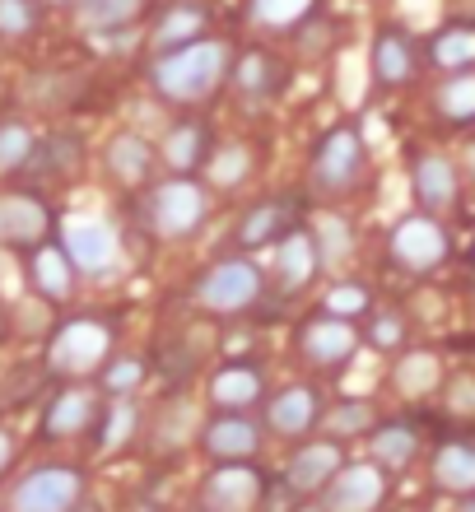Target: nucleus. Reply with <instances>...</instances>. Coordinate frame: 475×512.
Wrapping results in <instances>:
<instances>
[{"label":"nucleus","mask_w":475,"mask_h":512,"mask_svg":"<svg viewBox=\"0 0 475 512\" xmlns=\"http://www.w3.org/2000/svg\"><path fill=\"white\" fill-rule=\"evenodd\" d=\"M299 215H303V205L294 201V196H266V201H257V205H247L243 210L238 229H233V243L243 247V252L285 243L289 233L299 229Z\"/></svg>","instance_id":"2eb2a0df"},{"label":"nucleus","mask_w":475,"mask_h":512,"mask_svg":"<svg viewBox=\"0 0 475 512\" xmlns=\"http://www.w3.org/2000/svg\"><path fill=\"white\" fill-rule=\"evenodd\" d=\"M313 243H317V261H322L326 270H336V266H345L354 256V233H350V224L340 215H322L313 224Z\"/></svg>","instance_id":"e433bc0d"},{"label":"nucleus","mask_w":475,"mask_h":512,"mask_svg":"<svg viewBox=\"0 0 475 512\" xmlns=\"http://www.w3.org/2000/svg\"><path fill=\"white\" fill-rule=\"evenodd\" d=\"M424 47L415 42L406 24H382L373 33V52H368V70H373V84L382 94H396V89H410L415 75H420Z\"/></svg>","instance_id":"6e6552de"},{"label":"nucleus","mask_w":475,"mask_h":512,"mask_svg":"<svg viewBox=\"0 0 475 512\" xmlns=\"http://www.w3.org/2000/svg\"><path fill=\"white\" fill-rule=\"evenodd\" d=\"M191 512H210V508H191Z\"/></svg>","instance_id":"864d4df0"},{"label":"nucleus","mask_w":475,"mask_h":512,"mask_svg":"<svg viewBox=\"0 0 475 512\" xmlns=\"http://www.w3.org/2000/svg\"><path fill=\"white\" fill-rule=\"evenodd\" d=\"M373 429V405L368 401H340L336 410H326V433L331 438H350V433Z\"/></svg>","instance_id":"a19ab883"},{"label":"nucleus","mask_w":475,"mask_h":512,"mask_svg":"<svg viewBox=\"0 0 475 512\" xmlns=\"http://www.w3.org/2000/svg\"><path fill=\"white\" fill-rule=\"evenodd\" d=\"M84 499H89V485H84L80 466L52 461V466H33L14 480L5 512H75Z\"/></svg>","instance_id":"423d86ee"},{"label":"nucleus","mask_w":475,"mask_h":512,"mask_svg":"<svg viewBox=\"0 0 475 512\" xmlns=\"http://www.w3.org/2000/svg\"><path fill=\"white\" fill-rule=\"evenodd\" d=\"M52 205L42 201L38 191L14 187L0 191V247H14V252H33V247L52 243Z\"/></svg>","instance_id":"9d476101"},{"label":"nucleus","mask_w":475,"mask_h":512,"mask_svg":"<svg viewBox=\"0 0 475 512\" xmlns=\"http://www.w3.org/2000/svg\"><path fill=\"white\" fill-rule=\"evenodd\" d=\"M434 117L443 126H475V70H452L434 89Z\"/></svg>","instance_id":"c85d7f7f"},{"label":"nucleus","mask_w":475,"mask_h":512,"mask_svg":"<svg viewBox=\"0 0 475 512\" xmlns=\"http://www.w3.org/2000/svg\"><path fill=\"white\" fill-rule=\"evenodd\" d=\"M140 429V405L131 396H112V405H103V415H98L94 433H98V452H122Z\"/></svg>","instance_id":"2f4dec72"},{"label":"nucleus","mask_w":475,"mask_h":512,"mask_svg":"<svg viewBox=\"0 0 475 512\" xmlns=\"http://www.w3.org/2000/svg\"><path fill=\"white\" fill-rule=\"evenodd\" d=\"M261 499H266V475L247 461H224L201 485V508L210 512H257Z\"/></svg>","instance_id":"f8f14e48"},{"label":"nucleus","mask_w":475,"mask_h":512,"mask_svg":"<svg viewBox=\"0 0 475 512\" xmlns=\"http://www.w3.org/2000/svg\"><path fill=\"white\" fill-rule=\"evenodd\" d=\"M266 396V368L257 359H233L210 373V405L219 410H247Z\"/></svg>","instance_id":"b1692460"},{"label":"nucleus","mask_w":475,"mask_h":512,"mask_svg":"<svg viewBox=\"0 0 475 512\" xmlns=\"http://www.w3.org/2000/svg\"><path fill=\"white\" fill-rule=\"evenodd\" d=\"M387 256H392V266L406 270V275H434L452 256V238H448V229H443V219L415 210V215L392 224V233H387Z\"/></svg>","instance_id":"0eeeda50"},{"label":"nucleus","mask_w":475,"mask_h":512,"mask_svg":"<svg viewBox=\"0 0 475 512\" xmlns=\"http://www.w3.org/2000/svg\"><path fill=\"white\" fill-rule=\"evenodd\" d=\"M75 512H103V508H98L94 499H84V503H80V508H75Z\"/></svg>","instance_id":"de8ad7c7"},{"label":"nucleus","mask_w":475,"mask_h":512,"mask_svg":"<svg viewBox=\"0 0 475 512\" xmlns=\"http://www.w3.org/2000/svg\"><path fill=\"white\" fill-rule=\"evenodd\" d=\"M10 336V312H5V303H0V340Z\"/></svg>","instance_id":"49530a36"},{"label":"nucleus","mask_w":475,"mask_h":512,"mask_svg":"<svg viewBox=\"0 0 475 512\" xmlns=\"http://www.w3.org/2000/svg\"><path fill=\"white\" fill-rule=\"evenodd\" d=\"M434 485L448 494H475V447L443 443L434 452Z\"/></svg>","instance_id":"473e14b6"},{"label":"nucleus","mask_w":475,"mask_h":512,"mask_svg":"<svg viewBox=\"0 0 475 512\" xmlns=\"http://www.w3.org/2000/svg\"><path fill=\"white\" fill-rule=\"evenodd\" d=\"M56 243L66 247V256L75 261L80 275H108L122 256V233L108 219H70Z\"/></svg>","instance_id":"9b49d317"},{"label":"nucleus","mask_w":475,"mask_h":512,"mask_svg":"<svg viewBox=\"0 0 475 512\" xmlns=\"http://www.w3.org/2000/svg\"><path fill=\"white\" fill-rule=\"evenodd\" d=\"M424 61L443 75L452 70H475V19H448L424 38Z\"/></svg>","instance_id":"a878e982"},{"label":"nucleus","mask_w":475,"mask_h":512,"mask_svg":"<svg viewBox=\"0 0 475 512\" xmlns=\"http://www.w3.org/2000/svg\"><path fill=\"white\" fill-rule=\"evenodd\" d=\"M210 149H215V131H210L205 117H177V122L163 131L159 159L168 163V173L191 177V173H201L205 168Z\"/></svg>","instance_id":"aec40b11"},{"label":"nucleus","mask_w":475,"mask_h":512,"mask_svg":"<svg viewBox=\"0 0 475 512\" xmlns=\"http://www.w3.org/2000/svg\"><path fill=\"white\" fill-rule=\"evenodd\" d=\"M387 499V480H382L378 461H345L336 480L322 489V512H378Z\"/></svg>","instance_id":"4468645a"},{"label":"nucleus","mask_w":475,"mask_h":512,"mask_svg":"<svg viewBox=\"0 0 475 512\" xmlns=\"http://www.w3.org/2000/svg\"><path fill=\"white\" fill-rule=\"evenodd\" d=\"M117 350V326L103 317H66L47 340V373L66 382H84L103 373Z\"/></svg>","instance_id":"7ed1b4c3"},{"label":"nucleus","mask_w":475,"mask_h":512,"mask_svg":"<svg viewBox=\"0 0 475 512\" xmlns=\"http://www.w3.org/2000/svg\"><path fill=\"white\" fill-rule=\"evenodd\" d=\"M373 308V289L368 284H336L331 294H326V312H336V317H364Z\"/></svg>","instance_id":"37998d69"},{"label":"nucleus","mask_w":475,"mask_h":512,"mask_svg":"<svg viewBox=\"0 0 475 512\" xmlns=\"http://www.w3.org/2000/svg\"><path fill=\"white\" fill-rule=\"evenodd\" d=\"M33 149H38L33 126L19 122V117H5V122H0V177L24 173L28 159H33Z\"/></svg>","instance_id":"c9c22d12"},{"label":"nucleus","mask_w":475,"mask_h":512,"mask_svg":"<svg viewBox=\"0 0 475 512\" xmlns=\"http://www.w3.org/2000/svg\"><path fill=\"white\" fill-rule=\"evenodd\" d=\"M364 340L368 345H373V350H401V345H406V317H401V312H373V322L364 326Z\"/></svg>","instance_id":"79ce46f5"},{"label":"nucleus","mask_w":475,"mask_h":512,"mask_svg":"<svg viewBox=\"0 0 475 512\" xmlns=\"http://www.w3.org/2000/svg\"><path fill=\"white\" fill-rule=\"evenodd\" d=\"M322 424V396H317L308 382H289L271 396L266 405V429L280 433V438H303Z\"/></svg>","instance_id":"4be33fe9"},{"label":"nucleus","mask_w":475,"mask_h":512,"mask_svg":"<svg viewBox=\"0 0 475 512\" xmlns=\"http://www.w3.org/2000/svg\"><path fill=\"white\" fill-rule=\"evenodd\" d=\"M415 457H420V438H415L410 424H382V429H373V461L378 466L406 471Z\"/></svg>","instance_id":"f704fd0d"},{"label":"nucleus","mask_w":475,"mask_h":512,"mask_svg":"<svg viewBox=\"0 0 475 512\" xmlns=\"http://www.w3.org/2000/svg\"><path fill=\"white\" fill-rule=\"evenodd\" d=\"M368 177V140L354 122H336L331 131L317 135L313 159H308V187L317 196H350L359 191V182Z\"/></svg>","instance_id":"20e7f679"},{"label":"nucleus","mask_w":475,"mask_h":512,"mask_svg":"<svg viewBox=\"0 0 475 512\" xmlns=\"http://www.w3.org/2000/svg\"><path fill=\"white\" fill-rule=\"evenodd\" d=\"M154 163H159V149H154L140 131H117L108 140V149H103V168H108V177L126 191L150 187Z\"/></svg>","instance_id":"6ab92c4d"},{"label":"nucleus","mask_w":475,"mask_h":512,"mask_svg":"<svg viewBox=\"0 0 475 512\" xmlns=\"http://www.w3.org/2000/svg\"><path fill=\"white\" fill-rule=\"evenodd\" d=\"M322 0H247L243 14L247 24L261 28V33H289V28H303L317 14Z\"/></svg>","instance_id":"c756f323"},{"label":"nucleus","mask_w":475,"mask_h":512,"mask_svg":"<svg viewBox=\"0 0 475 512\" xmlns=\"http://www.w3.org/2000/svg\"><path fill=\"white\" fill-rule=\"evenodd\" d=\"M42 24V0H0V38H33Z\"/></svg>","instance_id":"58836bf2"},{"label":"nucleus","mask_w":475,"mask_h":512,"mask_svg":"<svg viewBox=\"0 0 475 512\" xmlns=\"http://www.w3.org/2000/svg\"><path fill=\"white\" fill-rule=\"evenodd\" d=\"M150 38H154V56L210 38V5H205V0H173V5L159 14V24H154Z\"/></svg>","instance_id":"393cba45"},{"label":"nucleus","mask_w":475,"mask_h":512,"mask_svg":"<svg viewBox=\"0 0 475 512\" xmlns=\"http://www.w3.org/2000/svg\"><path fill=\"white\" fill-rule=\"evenodd\" d=\"M42 5H75V0H42Z\"/></svg>","instance_id":"8fccbe9b"},{"label":"nucleus","mask_w":475,"mask_h":512,"mask_svg":"<svg viewBox=\"0 0 475 512\" xmlns=\"http://www.w3.org/2000/svg\"><path fill=\"white\" fill-rule=\"evenodd\" d=\"M340 466H345V447H340V438L303 443L299 452L285 461V480H280V485H285L289 494H322V489L336 480Z\"/></svg>","instance_id":"a211bd4d"},{"label":"nucleus","mask_w":475,"mask_h":512,"mask_svg":"<svg viewBox=\"0 0 475 512\" xmlns=\"http://www.w3.org/2000/svg\"><path fill=\"white\" fill-rule=\"evenodd\" d=\"M457 512H475V494H466V499H462V508H457Z\"/></svg>","instance_id":"09e8293b"},{"label":"nucleus","mask_w":475,"mask_h":512,"mask_svg":"<svg viewBox=\"0 0 475 512\" xmlns=\"http://www.w3.org/2000/svg\"><path fill=\"white\" fill-rule=\"evenodd\" d=\"M145 5H150V0H75V14H80L84 28L112 33V28L136 24L140 14H145Z\"/></svg>","instance_id":"72a5a7b5"},{"label":"nucleus","mask_w":475,"mask_h":512,"mask_svg":"<svg viewBox=\"0 0 475 512\" xmlns=\"http://www.w3.org/2000/svg\"><path fill=\"white\" fill-rule=\"evenodd\" d=\"M14 457H19V443H14V433L10 429H0V475L14 466Z\"/></svg>","instance_id":"c03bdc74"},{"label":"nucleus","mask_w":475,"mask_h":512,"mask_svg":"<svg viewBox=\"0 0 475 512\" xmlns=\"http://www.w3.org/2000/svg\"><path fill=\"white\" fill-rule=\"evenodd\" d=\"M354 350H359V326L350 317H336V312H317L299 326V354L313 368H340L350 364Z\"/></svg>","instance_id":"ddd939ff"},{"label":"nucleus","mask_w":475,"mask_h":512,"mask_svg":"<svg viewBox=\"0 0 475 512\" xmlns=\"http://www.w3.org/2000/svg\"><path fill=\"white\" fill-rule=\"evenodd\" d=\"M140 224L159 238V243H187L205 229L210 219V187L196 177H168V182H150L140 191Z\"/></svg>","instance_id":"f03ea898"},{"label":"nucleus","mask_w":475,"mask_h":512,"mask_svg":"<svg viewBox=\"0 0 475 512\" xmlns=\"http://www.w3.org/2000/svg\"><path fill=\"white\" fill-rule=\"evenodd\" d=\"M145 373H150L145 359H136V354H112L108 368H103V391H108V396H131V391H140Z\"/></svg>","instance_id":"ea45409f"},{"label":"nucleus","mask_w":475,"mask_h":512,"mask_svg":"<svg viewBox=\"0 0 475 512\" xmlns=\"http://www.w3.org/2000/svg\"><path fill=\"white\" fill-rule=\"evenodd\" d=\"M98 415H103L98 391L84 387V382H66V387L47 401V410H42V438H52V443H61V438H84V433L98 424Z\"/></svg>","instance_id":"dca6fc26"},{"label":"nucleus","mask_w":475,"mask_h":512,"mask_svg":"<svg viewBox=\"0 0 475 512\" xmlns=\"http://www.w3.org/2000/svg\"><path fill=\"white\" fill-rule=\"evenodd\" d=\"M280 247V256H275V284H280V294H299V289H308L313 284V275L322 270V261H317V243H313V229H294Z\"/></svg>","instance_id":"bb28decb"},{"label":"nucleus","mask_w":475,"mask_h":512,"mask_svg":"<svg viewBox=\"0 0 475 512\" xmlns=\"http://www.w3.org/2000/svg\"><path fill=\"white\" fill-rule=\"evenodd\" d=\"M24 270L42 303H66L75 294V280H80V270H75V261L66 256L61 243H42L33 252H24Z\"/></svg>","instance_id":"5701e85b"},{"label":"nucleus","mask_w":475,"mask_h":512,"mask_svg":"<svg viewBox=\"0 0 475 512\" xmlns=\"http://www.w3.org/2000/svg\"><path fill=\"white\" fill-rule=\"evenodd\" d=\"M0 512H5V508H0Z\"/></svg>","instance_id":"5fc2aeb1"},{"label":"nucleus","mask_w":475,"mask_h":512,"mask_svg":"<svg viewBox=\"0 0 475 512\" xmlns=\"http://www.w3.org/2000/svg\"><path fill=\"white\" fill-rule=\"evenodd\" d=\"M438 378H443V368H438L434 354L415 350L401 359V368H396V391H401V396H424V391L438 387Z\"/></svg>","instance_id":"4c0bfd02"},{"label":"nucleus","mask_w":475,"mask_h":512,"mask_svg":"<svg viewBox=\"0 0 475 512\" xmlns=\"http://www.w3.org/2000/svg\"><path fill=\"white\" fill-rule=\"evenodd\" d=\"M229 84L247 98V103H266V98H275L289 84V66L271 52V47H247V52L233 56Z\"/></svg>","instance_id":"412c9836"},{"label":"nucleus","mask_w":475,"mask_h":512,"mask_svg":"<svg viewBox=\"0 0 475 512\" xmlns=\"http://www.w3.org/2000/svg\"><path fill=\"white\" fill-rule=\"evenodd\" d=\"M294 512H322V508H294Z\"/></svg>","instance_id":"3c124183"},{"label":"nucleus","mask_w":475,"mask_h":512,"mask_svg":"<svg viewBox=\"0 0 475 512\" xmlns=\"http://www.w3.org/2000/svg\"><path fill=\"white\" fill-rule=\"evenodd\" d=\"M471 266H475V243H471Z\"/></svg>","instance_id":"603ef678"},{"label":"nucleus","mask_w":475,"mask_h":512,"mask_svg":"<svg viewBox=\"0 0 475 512\" xmlns=\"http://www.w3.org/2000/svg\"><path fill=\"white\" fill-rule=\"evenodd\" d=\"M84 163V145L80 135H47L38 140L33 159H28L24 173H38V177H75Z\"/></svg>","instance_id":"7c9ffc66"},{"label":"nucleus","mask_w":475,"mask_h":512,"mask_svg":"<svg viewBox=\"0 0 475 512\" xmlns=\"http://www.w3.org/2000/svg\"><path fill=\"white\" fill-rule=\"evenodd\" d=\"M252 168H257V149L247 145V140H219V145L210 149V159H205L201 173H205V187L210 191H233L252 177Z\"/></svg>","instance_id":"cd10ccee"},{"label":"nucleus","mask_w":475,"mask_h":512,"mask_svg":"<svg viewBox=\"0 0 475 512\" xmlns=\"http://www.w3.org/2000/svg\"><path fill=\"white\" fill-rule=\"evenodd\" d=\"M201 447L224 466V461H252L261 447V424L247 410H219L215 419H205Z\"/></svg>","instance_id":"f3484780"},{"label":"nucleus","mask_w":475,"mask_h":512,"mask_svg":"<svg viewBox=\"0 0 475 512\" xmlns=\"http://www.w3.org/2000/svg\"><path fill=\"white\" fill-rule=\"evenodd\" d=\"M410 187L424 215H452L462 201V168L443 149H410Z\"/></svg>","instance_id":"1a4fd4ad"},{"label":"nucleus","mask_w":475,"mask_h":512,"mask_svg":"<svg viewBox=\"0 0 475 512\" xmlns=\"http://www.w3.org/2000/svg\"><path fill=\"white\" fill-rule=\"evenodd\" d=\"M233 56L238 52L224 38H201L173 47V52H159L150 61V89L173 108H201L229 89Z\"/></svg>","instance_id":"f257e3e1"},{"label":"nucleus","mask_w":475,"mask_h":512,"mask_svg":"<svg viewBox=\"0 0 475 512\" xmlns=\"http://www.w3.org/2000/svg\"><path fill=\"white\" fill-rule=\"evenodd\" d=\"M457 168H462V182H471L475 187V140L462 149V163H457Z\"/></svg>","instance_id":"a18cd8bd"},{"label":"nucleus","mask_w":475,"mask_h":512,"mask_svg":"<svg viewBox=\"0 0 475 512\" xmlns=\"http://www.w3.org/2000/svg\"><path fill=\"white\" fill-rule=\"evenodd\" d=\"M261 266L247 261V256H224L215 266L201 270V280L191 284V303L201 312H215V317H238V312L257 308L261 303Z\"/></svg>","instance_id":"39448f33"}]
</instances>
